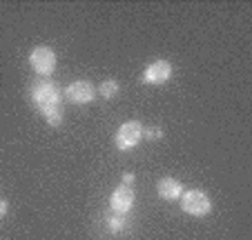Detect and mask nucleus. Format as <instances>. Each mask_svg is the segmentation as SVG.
<instances>
[{
  "label": "nucleus",
  "instance_id": "f257e3e1",
  "mask_svg": "<svg viewBox=\"0 0 252 240\" xmlns=\"http://www.w3.org/2000/svg\"><path fill=\"white\" fill-rule=\"evenodd\" d=\"M33 109L45 118L49 127H61L63 125V94L56 82L52 80H38L29 91Z\"/></svg>",
  "mask_w": 252,
  "mask_h": 240
},
{
  "label": "nucleus",
  "instance_id": "f03ea898",
  "mask_svg": "<svg viewBox=\"0 0 252 240\" xmlns=\"http://www.w3.org/2000/svg\"><path fill=\"white\" fill-rule=\"evenodd\" d=\"M29 65H32V69L38 76L49 78L56 71V65H58L56 52L52 47H47V45H38V47H33L32 53H29Z\"/></svg>",
  "mask_w": 252,
  "mask_h": 240
},
{
  "label": "nucleus",
  "instance_id": "7ed1b4c3",
  "mask_svg": "<svg viewBox=\"0 0 252 240\" xmlns=\"http://www.w3.org/2000/svg\"><path fill=\"white\" fill-rule=\"evenodd\" d=\"M181 200V209L186 213L194 218H203L212 212V203H210V196L201 189H190V191H183V196L179 198Z\"/></svg>",
  "mask_w": 252,
  "mask_h": 240
},
{
  "label": "nucleus",
  "instance_id": "20e7f679",
  "mask_svg": "<svg viewBox=\"0 0 252 240\" xmlns=\"http://www.w3.org/2000/svg\"><path fill=\"white\" fill-rule=\"evenodd\" d=\"M143 132H145V127H143L138 120H127V123H123L114 133L116 149L129 151V149H134V147H138L143 140Z\"/></svg>",
  "mask_w": 252,
  "mask_h": 240
},
{
  "label": "nucleus",
  "instance_id": "39448f33",
  "mask_svg": "<svg viewBox=\"0 0 252 240\" xmlns=\"http://www.w3.org/2000/svg\"><path fill=\"white\" fill-rule=\"evenodd\" d=\"M63 96L74 105H90L96 98V87L92 82H87V80H74L71 85L65 87Z\"/></svg>",
  "mask_w": 252,
  "mask_h": 240
},
{
  "label": "nucleus",
  "instance_id": "423d86ee",
  "mask_svg": "<svg viewBox=\"0 0 252 240\" xmlns=\"http://www.w3.org/2000/svg\"><path fill=\"white\" fill-rule=\"evenodd\" d=\"M134 189L127 187V185H119V187L112 191V198H110V209L116 213V216H127L134 207Z\"/></svg>",
  "mask_w": 252,
  "mask_h": 240
},
{
  "label": "nucleus",
  "instance_id": "0eeeda50",
  "mask_svg": "<svg viewBox=\"0 0 252 240\" xmlns=\"http://www.w3.org/2000/svg\"><path fill=\"white\" fill-rule=\"evenodd\" d=\"M170 78H172V65H170V60H163V58L161 60H154L141 76V80L145 85H165Z\"/></svg>",
  "mask_w": 252,
  "mask_h": 240
},
{
  "label": "nucleus",
  "instance_id": "6e6552de",
  "mask_svg": "<svg viewBox=\"0 0 252 240\" xmlns=\"http://www.w3.org/2000/svg\"><path fill=\"white\" fill-rule=\"evenodd\" d=\"M157 191L158 196L163 198V200H167V203H174V200H179V198L183 196V185L179 183L176 178H161L157 185Z\"/></svg>",
  "mask_w": 252,
  "mask_h": 240
},
{
  "label": "nucleus",
  "instance_id": "1a4fd4ad",
  "mask_svg": "<svg viewBox=\"0 0 252 240\" xmlns=\"http://www.w3.org/2000/svg\"><path fill=\"white\" fill-rule=\"evenodd\" d=\"M119 91H121L119 80H114V78L103 80V82H100V87H98V94L103 96V98H107V100L116 98V96H119Z\"/></svg>",
  "mask_w": 252,
  "mask_h": 240
},
{
  "label": "nucleus",
  "instance_id": "9d476101",
  "mask_svg": "<svg viewBox=\"0 0 252 240\" xmlns=\"http://www.w3.org/2000/svg\"><path fill=\"white\" fill-rule=\"evenodd\" d=\"M107 227H110L112 234H121V231L127 227V222H125V216H114L107 220Z\"/></svg>",
  "mask_w": 252,
  "mask_h": 240
},
{
  "label": "nucleus",
  "instance_id": "9b49d317",
  "mask_svg": "<svg viewBox=\"0 0 252 240\" xmlns=\"http://www.w3.org/2000/svg\"><path fill=\"white\" fill-rule=\"evenodd\" d=\"M143 138L158 140V138H163V129H145V132H143Z\"/></svg>",
  "mask_w": 252,
  "mask_h": 240
},
{
  "label": "nucleus",
  "instance_id": "f8f14e48",
  "mask_svg": "<svg viewBox=\"0 0 252 240\" xmlns=\"http://www.w3.org/2000/svg\"><path fill=\"white\" fill-rule=\"evenodd\" d=\"M7 209H9L7 200H2V198H0V218H5V216H7Z\"/></svg>",
  "mask_w": 252,
  "mask_h": 240
},
{
  "label": "nucleus",
  "instance_id": "ddd939ff",
  "mask_svg": "<svg viewBox=\"0 0 252 240\" xmlns=\"http://www.w3.org/2000/svg\"><path fill=\"white\" fill-rule=\"evenodd\" d=\"M132 183H134V174H123V183H121V185H127V187H132Z\"/></svg>",
  "mask_w": 252,
  "mask_h": 240
}]
</instances>
